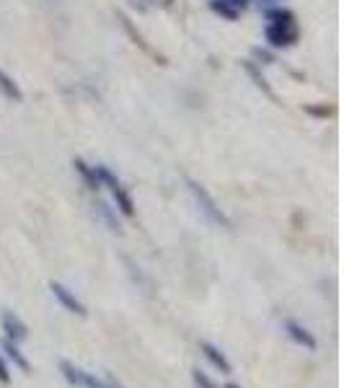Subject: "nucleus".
Returning a JSON list of instances; mask_svg holds the SVG:
<instances>
[{
  "label": "nucleus",
  "instance_id": "nucleus-1",
  "mask_svg": "<svg viewBox=\"0 0 344 388\" xmlns=\"http://www.w3.org/2000/svg\"><path fill=\"white\" fill-rule=\"evenodd\" d=\"M186 186H189V192H192L194 202L200 207V213H202L213 226L217 228H230V217L223 213V207L217 205L215 200H213V194L204 189L200 182H194V179H186Z\"/></svg>",
  "mask_w": 344,
  "mask_h": 388
},
{
  "label": "nucleus",
  "instance_id": "nucleus-2",
  "mask_svg": "<svg viewBox=\"0 0 344 388\" xmlns=\"http://www.w3.org/2000/svg\"><path fill=\"white\" fill-rule=\"evenodd\" d=\"M264 39H267L269 50H288L301 39V29L298 21H285V23H267L264 29Z\"/></svg>",
  "mask_w": 344,
  "mask_h": 388
},
{
  "label": "nucleus",
  "instance_id": "nucleus-3",
  "mask_svg": "<svg viewBox=\"0 0 344 388\" xmlns=\"http://www.w3.org/2000/svg\"><path fill=\"white\" fill-rule=\"evenodd\" d=\"M282 329H285L288 339H290V342H295L298 347H303V349H311V352H313V349L319 347V342H316L313 332H308V329H305L301 321H295V319H285V321H282Z\"/></svg>",
  "mask_w": 344,
  "mask_h": 388
},
{
  "label": "nucleus",
  "instance_id": "nucleus-4",
  "mask_svg": "<svg viewBox=\"0 0 344 388\" xmlns=\"http://www.w3.org/2000/svg\"><path fill=\"white\" fill-rule=\"evenodd\" d=\"M0 326H3V332H6V339H11V342H16V345L29 336V326L21 321L19 313H13V311L0 313Z\"/></svg>",
  "mask_w": 344,
  "mask_h": 388
},
{
  "label": "nucleus",
  "instance_id": "nucleus-5",
  "mask_svg": "<svg viewBox=\"0 0 344 388\" xmlns=\"http://www.w3.org/2000/svg\"><path fill=\"white\" fill-rule=\"evenodd\" d=\"M50 290H52V295L57 298V303L63 305L65 311L76 313V316H86V313H88L86 305H83V303L76 298V292L67 290L63 282H50Z\"/></svg>",
  "mask_w": 344,
  "mask_h": 388
},
{
  "label": "nucleus",
  "instance_id": "nucleus-6",
  "mask_svg": "<svg viewBox=\"0 0 344 388\" xmlns=\"http://www.w3.org/2000/svg\"><path fill=\"white\" fill-rule=\"evenodd\" d=\"M200 352H202L204 360H207L213 367H217L223 376H228V373L233 370V365L228 363V357L223 355V352H220V347H215L213 342H200Z\"/></svg>",
  "mask_w": 344,
  "mask_h": 388
},
{
  "label": "nucleus",
  "instance_id": "nucleus-7",
  "mask_svg": "<svg viewBox=\"0 0 344 388\" xmlns=\"http://www.w3.org/2000/svg\"><path fill=\"white\" fill-rule=\"evenodd\" d=\"M94 213H96V217L111 230V233H122V223H119V217H117V210L109 205V202L96 200V202H94Z\"/></svg>",
  "mask_w": 344,
  "mask_h": 388
},
{
  "label": "nucleus",
  "instance_id": "nucleus-8",
  "mask_svg": "<svg viewBox=\"0 0 344 388\" xmlns=\"http://www.w3.org/2000/svg\"><path fill=\"white\" fill-rule=\"evenodd\" d=\"M244 70H246V76L251 78V80H254V86H257L259 91L264 94V96L272 98L275 104L280 101V98H277V94L272 91V86H269V83H267V78H264V76H261V73H259V65H257V63H251V60H244Z\"/></svg>",
  "mask_w": 344,
  "mask_h": 388
},
{
  "label": "nucleus",
  "instance_id": "nucleus-9",
  "mask_svg": "<svg viewBox=\"0 0 344 388\" xmlns=\"http://www.w3.org/2000/svg\"><path fill=\"white\" fill-rule=\"evenodd\" d=\"M73 169H76V173L83 179V184H86L88 192H98L101 189V184H98L96 179V171H94V166H88L83 158H73Z\"/></svg>",
  "mask_w": 344,
  "mask_h": 388
},
{
  "label": "nucleus",
  "instance_id": "nucleus-10",
  "mask_svg": "<svg viewBox=\"0 0 344 388\" xmlns=\"http://www.w3.org/2000/svg\"><path fill=\"white\" fill-rule=\"evenodd\" d=\"M60 373H63V378L70 383V386H78V388H86V378L88 373H83L78 365H73L70 360H63L60 363Z\"/></svg>",
  "mask_w": 344,
  "mask_h": 388
},
{
  "label": "nucleus",
  "instance_id": "nucleus-11",
  "mask_svg": "<svg viewBox=\"0 0 344 388\" xmlns=\"http://www.w3.org/2000/svg\"><path fill=\"white\" fill-rule=\"evenodd\" d=\"M3 352H6V357H8L13 365L19 367V370H23V373H29V370H32L29 360L23 357V352L19 349V345H16V342H11V339H3Z\"/></svg>",
  "mask_w": 344,
  "mask_h": 388
},
{
  "label": "nucleus",
  "instance_id": "nucleus-12",
  "mask_svg": "<svg viewBox=\"0 0 344 388\" xmlns=\"http://www.w3.org/2000/svg\"><path fill=\"white\" fill-rule=\"evenodd\" d=\"M0 94L6 98H11V101H23V91L6 70H0Z\"/></svg>",
  "mask_w": 344,
  "mask_h": 388
},
{
  "label": "nucleus",
  "instance_id": "nucleus-13",
  "mask_svg": "<svg viewBox=\"0 0 344 388\" xmlns=\"http://www.w3.org/2000/svg\"><path fill=\"white\" fill-rule=\"evenodd\" d=\"M210 11L217 13L220 19H226V21H236L241 13L233 8V6H228L226 0H210Z\"/></svg>",
  "mask_w": 344,
  "mask_h": 388
},
{
  "label": "nucleus",
  "instance_id": "nucleus-14",
  "mask_svg": "<svg viewBox=\"0 0 344 388\" xmlns=\"http://www.w3.org/2000/svg\"><path fill=\"white\" fill-rule=\"evenodd\" d=\"M254 60L251 63H257V65H272V63H277V54L272 52V50H264V47H254Z\"/></svg>",
  "mask_w": 344,
  "mask_h": 388
},
{
  "label": "nucleus",
  "instance_id": "nucleus-15",
  "mask_svg": "<svg viewBox=\"0 0 344 388\" xmlns=\"http://www.w3.org/2000/svg\"><path fill=\"white\" fill-rule=\"evenodd\" d=\"M127 267H129V274H132V280H135V285H140L142 292H151V280H148V277L142 274L140 267H135V264H132L129 259H127Z\"/></svg>",
  "mask_w": 344,
  "mask_h": 388
},
{
  "label": "nucleus",
  "instance_id": "nucleus-16",
  "mask_svg": "<svg viewBox=\"0 0 344 388\" xmlns=\"http://www.w3.org/2000/svg\"><path fill=\"white\" fill-rule=\"evenodd\" d=\"M192 380L197 383V388H217L215 383H213V378L207 376L204 370H200V367H194L192 370Z\"/></svg>",
  "mask_w": 344,
  "mask_h": 388
},
{
  "label": "nucleus",
  "instance_id": "nucleus-17",
  "mask_svg": "<svg viewBox=\"0 0 344 388\" xmlns=\"http://www.w3.org/2000/svg\"><path fill=\"white\" fill-rule=\"evenodd\" d=\"M305 114H311V117H332L334 109L332 107H305Z\"/></svg>",
  "mask_w": 344,
  "mask_h": 388
},
{
  "label": "nucleus",
  "instance_id": "nucleus-18",
  "mask_svg": "<svg viewBox=\"0 0 344 388\" xmlns=\"http://www.w3.org/2000/svg\"><path fill=\"white\" fill-rule=\"evenodd\" d=\"M0 383H11V370H8L3 357H0Z\"/></svg>",
  "mask_w": 344,
  "mask_h": 388
},
{
  "label": "nucleus",
  "instance_id": "nucleus-19",
  "mask_svg": "<svg viewBox=\"0 0 344 388\" xmlns=\"http://www.w3.org/2000/svg\"><path fill=\"white\" fill-rule=\"evenodd\" d=\"M226 3H228V6H233L238 13H244L248 6H251V0H226Z\"/></svg>",
  "mask_w": 344,
  "mask_h": 388
},
{
  "label": "nucleus",
  "instance_id": "nucleus-20",
  "mask_svg": "<svg viewBox=\"0 0 344 388\" xmlns=\"http://www.w3.org/2000/svg\"><path fill=\"white\" fill-rule=\"evenodd\" d=\"M129 6H132V8H135V11H148V8H151L153 3L151 0H129Z\"/></svg>",
  "mask_w": 344,
  "mask_h": 388
},
{
  "label": "nucleus",
  "instance_id": "nucleus-21",
  "mask_svg": "<svg viewBox=\"0 0 344 388\" xmlns=\"http://www.w3.org/2000/svg\"><path fill=\"white\" fill-rule=\"evenodd\" d=\"M257 6L261 11H267V8H275V6H282V0H257Z\"/></svg>",
  "mask_w": 344,
  "mask_h": 388
},
{
  "label": "nucleus",
  "instance_id": "nucleus-22",
  "mask_svg": "<svg viewBox=\"0 0 344 388\" xmlns=\"http://www.w3.org/2000/svg\"><path fill=\"white\" fill-rule=\"evenodd\" d=\"M98 388H125V386H119L117 380H111V378H109L107 383H101V386H98Z\"/></svg>",
  "mask_w": 344,
  "mask_h": 388
},
{
  "label": "nucleus",
  "instance_id": "nucleus-23",
  "mask_svg": "<svg viewBox=\"0 0 344 388\" xmlns=\"http://www.w3.org/2000/svg\"><path fill=\"white\" fill-rule=\"evenodd\" d=\"M226 388H241V386H233V383H228V386Z\"/></svg>",
  "mask_w": 344,
  "mask_h": 388
}]
</instances>
